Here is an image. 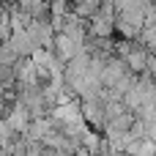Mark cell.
<instances>
[{
    "label": "cell",
    "instance_id": "obj_1",
    "mask_svg": "<svg viewBox=\"0 0 156 156\" xmlns=\"http://www.w3.org/2000/svg\"><path fill=\"white\" fill-rule=\"evenodd\" d=\"M99 5H101L99 0H88V3H74V5H71V14H74L77 19H82V22H88V19H90V16H93V14L99 11Z\"/></svg>",
    "mask_w": 156,
    "mask_h": 156
}]
</instances>
